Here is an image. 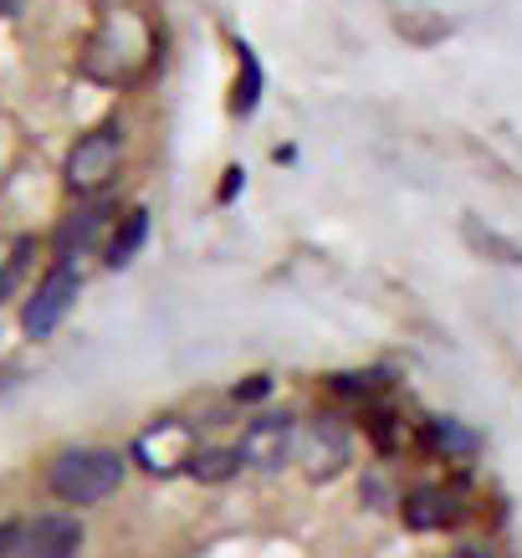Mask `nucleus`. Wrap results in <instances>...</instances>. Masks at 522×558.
Here are the masks:
<instances>
[{"instance_id": "nucleus-5", "label": "nucleus", "mask_w": 522, "mask_h": 558, "mask_svg": "<svg viewBox=\"0 0 522 558\" xmlns=\"http://www.w3.org/2000/svg\"><path fill=\"white\" fill-rule=\"evenodd\" d=\"M77 288H83V277H77L68 262H57V267L41 277V288H36V298L26 303V313H21V328H26L32 339H51L57 323L68 318V307L77 303Z\"/></svg>"}, {"instance_id": "nucleus-14", "label": "nucleus", "mask_w": 522, "mask_h": 558, "mask_svg": "<svg viewBox=\"0 0 522 558\" xmlns=\"http://www.w3.org/2000/svg\"><path fill=\"white\" fill-rule=\"evenodd\" d=\"M16 543H21V527L0 523V558H11V554H16Z\"/></svg>"}, {"instance_id": "nucleus-3", "label": "nucleus", "mask_w": 522, "mask_h": 558, "mask_svg": "<svg viewBox=\"0 0 522 558\" xmlns=\"http://www.w3.org/2000/svg\"><path fill=\"white\" fill-rule=\"evenodd\" d=\"M195 451H201V436H195V425L180 421V415L154 421L149 430H138V440H134V461L149 476L190 472V457H195Z\"/></svg>"}, {"instance_id": "nucleus-8", "label": "nucleus", "mask_w": 522, "mask_h": 558, "mask_svg": "<svg viewBox=\"0 0 522 558\" xmlns=\"http://www.w3.org/2000/svg\"><path fill=\"white\" fill-rule=\"evenodd\" d=\"M404 523L421 527V533H436V527L456 523L461 518V502H456V492L446 487H415L410 497H404Z\"/></svg>"}, {"instance_id": "nucleus-7", "label": "nucleus", "mask_w": 522, "mask_h": 558, "mask_svg": "<svg viewBox=\"0 0 522 558\" xmlns=\"http://www.w3.org/2000/svg\"><path fill=\"white\" fill-rule=\"evenodd\" d=\"M77 548H83V523L77 518H57V512L36 518L16 543L21 558H77Z\"/></svg>"}, {"instance_id": "nucleus-12", "label": "nucleus", "mask_w": 522, "mask_h": 558, "mask_svg": "<svg viewBox=\"0 0 522 558\" xmlns=\"http://www.w3.org/2000/svg\"><path fill=\"white\" fill-rule=\"evenodd\" d=\"M236 51H241V68H246V87L236 93V113H252L256 98H262V68H256V51L246 47V41H241Z\"/></svg>"}, {"instance_id": "nucleus-13", "label": "nucleus", "mask_w": 522, "mask_h": 558, "mask_svg": "<svg viewBox=\"0 0 522 558\" xmlns=\"http://www.w3.org/2000/svg\"><path fill=\"white\" fill-rule=\"evenodd\" d=\"M102 216H108V210H83V220H72L68 231H62V256L72 252V241H77V252H83L87 241L98 236V226H102Z\"/></svg>"}, {"instance_id": "nucleus-15", "label": "nucleus", "mask_w": 522, "mask_h": 558, "mask_svg": "<svg viewBox=\"0 0 522 558\" xmlns=\"http://www.w3.org/2000/svg\"><path fill=\"white\" fill-rule=\"evenodd\" d=\"M451 558H482V554H476V548H461V554H451Z\"/></svg>"}, {"instance_id": "nucleus-2", "label": "nucleus", "mask_w": 522, "mask_h": 558, "mask_svg": "<svg viewBox=\"0 0 522 558\" xmlns=\"http://www.w3.org/2000/svg\"><path fill=\"white\" fill-rule=\"evenodd\" d=\"M119 159H123V129L102 123V129H93V134H83L77 144H72V154H68V185L77 190V195H98V190L113 185Z\"/></svg>"}, {"instance_id": "nucleus-1", "label": "nucleus", "mask_w": 522, "mask_h": 558, "mask_svg": "<svg viewBox=\"0 0 522 558\" xmlns=\"http://www.w3.org/2000/svg\"><path fill=\"white\" fill-rule=\"evenodd\" d=\"M51 492L62 497V502H102L108 492H119L123 482V457L119 451H98V446H87V451H68V457L51 461Z\"/></svg>"}, {"instance_id": "nucleus-4", "label": "nucleus", "mask_w": 522, "mask_h": 558, "mask_svg": "<svg viewBox=\"0 0 522 558\" xmlns=\"http://www.w3.org/2000/svg\"><path fill=\"white\" fill-rule=\"evenodd\" d=\"M298 451V421L292 415H256L246 430H241L236 457L241 466H256V472H282Z\"/></svg>"}, {"instance_id": "nucleus-10", "label": "nucleus", "mask_w": 522, "mask_h": 558, "mask_svg": "<svg viewBox=\"0 0 522 558\" xmlns=\"http://www.w3.org/2000/svg\"><path fill=\"white\" fill-rule=\"evenodd\" d=\"M236 472H241L236 446H201V451L190 457V476H195V482H210V487L231 482Z\"/></svg>"}, {"instance_id": "nucleus-11", "label": "nucleus", "mask_w": 522, "mask_h": 558, "mask_svg": "<svg viewBox=\"0 0 522 558\" xmlns=\"http://www.w3.org/2000/svg\"><path fill=\"white\" fill-rule=\"evenodd\" d=\"M425 440H430L436 451H446V457H472L476 451V436L472 430H461L456 421H430L425 425Z\"/></svg>"}, {"instance_id": "nucleus-9", "label": "nucleus", "mask_w": 522, "mask_h": 558, "mask_svg": "<svg viewBox=\"0 0 522 558\" xmlns=\"http://www.w3.org/2000/svg\"><path fill=\"white\" fill-rule=\"evenodd\" d=\"M144 241H149V210H129V216L119 220L113 241H108V267H129Z\"/></svg>"}, {"instance_id": "nucleus-6", "label": "nucleus", "mask_w": 522, "mask_h": 558, "mask_svg": "<svg viewBox=\"0 0 522 558\" xmlns=\"http://www.w3.org/2000/svg\"><path fill=\"white\" fill-rule=\"evenodd\" d=\"M298 457H303L307 476H338L343 466H349V430L338 421H318L307 425L303 436H298Z\"/></svg>"}]
</instances>
